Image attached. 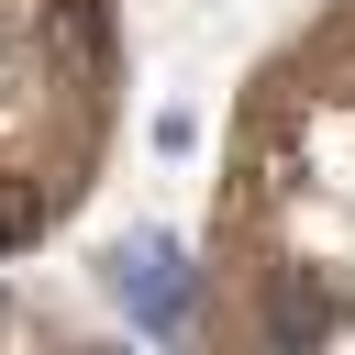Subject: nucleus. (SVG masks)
Instances as JSON below:
<instances>
[{"instance_id": "nucleus-1", "label": "nucleus", "mask_w": 355, "mask_h": 355, "mask_svg": "<svg viewBox=\"0 0 355 355\" xmlns=\"http://www.w3.org/2000/svg\"><path fill=\"white\" fill-rule=\"evenodd\" d=\"M122 300H133L144 322H178V311H189V277H178V255H166V244H133V255H122Z\"/></svg>"}, {"instance_id": "nucleus-2", "label": "nucleus", "mask_w": 355, "mask_h": 355, "mask_svg": "<svg viewBox=\"0 0 355 355\" xmlns=\"http://www.w3.org/2000/svg\"><path fill=\"white\" fill-rule=\"evenodd\" d=\"M33 233H44V189L0 178V244H33Z\"/></svg>"}, {"instance_id": "nucleus-3", "label": "nucleus", "mask_w": 355, "mask_h": 355, "mask_svg": "<svg viewBox=\"0 0 355 355\" xmlns=\"http://www.w3.org/2000/svg\"><path fill=\"white\" fill-rule=\"evenodd\" d=\"M55 33H67V44H100V0H67V11H55Z\"/></svg>"}]
</instances>
